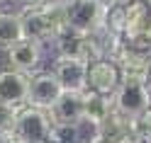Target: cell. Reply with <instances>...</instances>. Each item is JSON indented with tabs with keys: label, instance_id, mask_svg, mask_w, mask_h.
Instances as JSON below:
<instances>
[{
	"label": "cell",
	"instance_id": "6da1fadb",
	"mask_svg": "<svg viewBox=\"0 0 151 143\" xmlns=\"http://www.w3.org/2000/svg\"><path fill=\"white\" fill-rule=\"evenodd\" d=\"M22 29L24 39H32L37 44H54L56 36L66 29V12L63 5L56 0H44L39 5L22 7Z\"/></svg>",
	"mask_w": 151,
	"mask_h": 143
},
{
	"label": "cell",
	"instance_id": "7a4b0ae2",
	"mask_svg": "<svg viewBox=\"0 0 151 143\" xmlns=\"http://www.w3.org/2000/svg\"><path fill=\"white\" fill-rule=\"evenodd\" d=\"M12 136L15 141H27V143H56V129L46 109H37V107L24 104V107L17 109Z\"/></svg>",
	"mask_w": 151,
	"mask_h": 143
},
{
	"label": "cell",
	"instance_id": "3957f363",
	"mask_svg": "<svg viewBox=\"0 0 151 143\" xmlns=\"http://www.w3.org/2000/svg\"><path fill=\"white\" fill-rule=\"evenodd\" d=\"M63 12L68 29H76L81 34H95L98 29H102L107 7L100 0H71L63 5Z\"/></svg>",
	"mask_w": 151,
	"mask_h": 143
},
{
	"label": "cell",
	"instance_id": "277c9868",
	"mask_svg": "<svg viewBox=\"0 0 151 143\" xmlns=\"http://www.w3.org/2000/svg\"><path fill=\"white\" fill-rule=\"evenodd\" d=\"M112 107L127 119H139L151 107V83H122L112 95Z\"/></svg>",
	"mask_w": 151,
	"mask_h": 143
},
{
	"label": "cell",
	"instance_id": "5b68a950",
	"mask_svg": "<svg viewBox=\"0 0 151 143\" xmlns=\"http://www.w3.org/2000/svg\"><path fill=\"white\" fill-rule=\"evenodd\" d=\"M110 61H115V65L119 68L122 83H151V58H149V53L122 44Z\"/></svg>",
	"mask_w": 151,
	"mask_h": 143
},
{
	"label": "cell",
	"instance_id": "8992f818",
	"mask_svg": "<svg viewBox=\"0 0 151 143\" xmlns=\"http://www.w3.org/2000/svg\"><path fill=\"white\" fill-rule=\"evenodd\" d=\"M54 129H76L83 124V92H63L49 109Z\"/></svg>",
	"mask_w": 151,
	"mask_h": 143
},
{
	"label": "cell",
	"instance_id": "52a82bcc",
	"mask_svg": "<svg viewBox=\"0 0 151 143\" xmlns=\"http://www.w3.org/2000/svg\"><path fill=\"white\" fill-rule=\"evenodd\" d=\"M54 49H56V56H63V58H83L88 63L98 58L93 34H81L76 29H68V27L56 36Z\"/></svg>",
	"mask_w": 151,
	"mask_h": 143
},
{
	"label": "cell",
	"instance_id": "ba28073f",
	"mask_svg": "<svg viewBox=\"0 0 151 143\" xmlns=\"http://www.w3.org/2000/svg\"><path fill=\"white\" fill-rule=\"evenodd\" d=\"M51 73L61 83L63 92H83L88 88V61L83 58H63L56 56Z\"/></svg>",
	"mask_w": 151,
	"mask_h": 143
},
{
	"label": "cell",
	"instance_id": "9c48e42d",
	"mask_svg": "<svg viewBox=\"0 0 151 143\" xmlns=\"http://www.w3.org/2000/svg\"><path fill=\"white\" fill-rule=\"evenodd\" d=\"M63 95L61 83L56 80V75L51 70L34 73L29 78V92H27V104L37 109H49L51 104Z\"/></svg>",
	"mask_w": 151,
	"mask_h": 143
},
{
	"label": "cell",
	"instance_id": "30bf717a",
	"mask_svg": "<svg viewBox=\"0 0 151 143\" xmlns=\"http://www.w3.org/2000/svg\"><path fill=\"white\" fill-rule=\"evenodd\" d=\"M119 85H122V75H119V68L115 65V61L95 58L88 63V90L112 97Z\"/></svg>",
	"mask_w": 151,
	"mask_h": 143
},
{
	"label": "cell",
	"instance_id": "8fae6325",
	"mask_svg": "<svg viewBox=\"0 0 151 143\" xmlns=\"http://www.w3.org/2000/svg\"><path fill=\"white\" fill-rule=\"evenodd\" d=\"M42 51H44V46L32 41V39H22V41H17V44H12V46L5 49L10 68L20 70V73H27V75H32L37 68H39Z\"/></svg>",
	"mask_w": 151,
	"mask_h": 143
},
{
	"label": "cell",
	"instance_id": "7c38bea8",
	"mask_svg": "<svg viewBox=\"0 0 151 143\" xmlns=\"http://www.w3.org/2000/svg\"><path fill=\"white\" fill-rule=\"evenodd\" d=\"M29 78L32 75L20 70H0V102L12 104V107H24L27 92H29Z\"/></svg>",
	"mask_w": 151,
	"mask_h": 143
},
{
	"label": "cell",
	"instance_id": "4fadbf2b",
	"mask_svg": "<svg viewBox=\"0 0 151 143\" xmlns=\"http://www.w3.org/2000/svg\"><path fill=\"white\" fill-rule=\"evenodd\" d=\"M115 112L112 107V97H105L100 92H93V90H83V121H88L90 126L100 129L102 124L110 119V114Z\"/></svg>",
	"mask_w": 151,
	"mask_h": 143
},
{
	"label": "cell",
	"instance_id": "5bb4252c",
	"mask_svg": "<svg viewBox=\"0 0 151 143\" xmlns=\"http://www.w3.org/2000/svg\"><path fill=\"white\" fill-rule=\"evenodd\" d=\"M22 39H24V29H22L20 12H10L0 5V46L7 49V46H12Z\"/></svg>",
	"mask_w": 151,
	"mask_h": 143
},
{
	"label": "cell",
	"instance_id": "9a60e30c",
	"mask_svg": "<svg viewBox=\"0 0 151 143\" xmlns=\"http://www.w3.org/2000/svg\"><path fill=\"white\" fill-rule=\"evenodd\" d=\"M17 109H20V107H12V104L0 102V131H10V133H12L15 117H17Z\"/></svg>",
	"mask_w": 151,
	"mask_h": 143
},
{
	"label": "cell",
	"instance_id": "2e32d148",
	"mask_svg": "<svg viewBox=\"0 0 151 143\" xmlns=\"http://www.w3.org/2000/svg\"><path fill=\"white\" fill-rule=\"evenodd\" d=\"M139 129H141V136L146 138V143H151V107L139 117Z\"/></svg>",
	"mask_w": 151,
	"mask_h": 143
},
{
	"label": "cell",
	"instance_id": "e0dca14e",
	"mask_svg": "<svg viewBox=\"0 0 151 143\" xmlns=\"http://www.w3.org/2000/svg\"><path fill=\"white\" fill-rule=\"evenodd\" d=\"M0 143H15V136L10 131H0Z\"/></svg>",
	"mask_w": 151,
	"mask_h": 143
},
{
	"label": "cell",
	"instance_id": "ac0fdd59",
	"mask_svg": "<svg viewBox=\"0 0 151 143\" xmlns=\"http://www.w3.org/2000/svg\"><path fill=\"white\" fill-rule=\"evenodd\" d=\"M22 7H29V5H39V3H44V0H17Z\"/></svg>",
	"mask_w": 151,
	"mask_h": 143
},
{
	"label": "cell",
	"instance_id": "d6986e66",
	"mask_svg": "<svg viewBox=\"0 0 151 143\" xmlns=\"http://www.w3.org/2000/svg\"><path fill=\"white\" fill-rule=\"evenodd\" d=\"M56 3H61V5H66V3H71V0H56Z\"/></svg>",
	"mask_w": 151,
	"mask_h": 143
},
{
	"label": "cell",
	"instance_id": "ffe728a7",
	"mask_svg": "<svg viewBox=\"0 0 151 143\" xmlns=\"http://www.w3.org/2000/svg\"><path fill=\"white\" fill-rule=\"evenodd\" d=\"M144 3H146V7H149V10H151V0H144Z\"/></svg>",
	"mask_w": 151,
	"mask_h": 143
},
{
	"label": "cell",
	"instance_id": "44dd1931",
	"mask_svg": "<svg viewBox=\"0 0 151 143\" xmlns=\"http://www.w3.org/2000/svg\"><path fill=\"white\" fill-rule=\"evenodd\" d=\"M149 58H151V41H149Z\"/></svg>",
	"mask_w": 151,
	"mask_h": 143
},
{
	"label": "cell",
	"instance_id": "7402d4cb",
	"mask_svg": "<svg viewBox=\"0 0 151 143\" xmlns=\"http://www.w3.org/2000/svg\"><path fill=\"white\" fill-rule=\"evenodd\" d=\"M15 143H27V141H15Z\"/></svg>",
	"mask_w": 151,
	"mask_h": 143
}]
</instances>
